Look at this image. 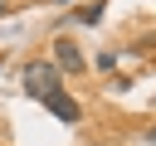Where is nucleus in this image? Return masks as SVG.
I'll return each instance as SVG.
<instances>
[{"label":"nucleus","instance_id":"f03ea898","mask_svg":"<svg viewBox=\"0 0 156 146\" xmlns=\"http://www.w3.org/2000/svg\"><path fill=\"white\" fill-rule=\"evenodd\" d=\"M54 68H58V73H83V49H78V39H68V34L54 39Z\"/></svg>","mask_w":156,"mask_h":146},{"label":"nucleus","instance_id":"39448f33","mask_svg":"<svg viewBox=\"0 0 156 146\" xmlns=\"http://www.w3.org/2000/svg\"><path fill=\"white\" fill-rule=\"evenodd\" d=\"M0 68H5V54H0Z\"/></svg>","mask_w":156,"mask_h":146},{"label":"nucleus","instance_id":"f257e3e1","mask_svg":"<svg viewBox=\"0 0 156 146\" xmlns=\"http://www.w3.org/2000/svg\"><path fill=\"white\" fill-rule=\"evenodd\" d=\"M63 73L54 68V58H39V63H24V73H20V83H24V92L29 97H54V92H63V83H58Z\"/></svg>","mask_w":156,"mask_h":146},{"label":"nucleus","instance_id":"20e7f679","mask_svg":"<svg viewBox=\"0 0 156 146\" xmlns=\"http://www.w3.org/2000/svg\"><path fill=\"white\" fill-rule=\"evenodd\" d=\"M98 68H102V73H112V68H117V54H112V49H107V54H98Z\"/></svg>","mask_w":156,"mask_h":146},{"label":"nucleus","instance_id":"7ed1b4c3","mask_svg":"<svg viewBox=\"0 0 156 146\" xmlns=\"http://www.w3.org/2000/svg\"><path fill=\"white\" fill-rule=\"evenodd\" d=\"M44 107H49L58 122H78V117H83V112H78V102H73L68 92H54V97H44Z\"/></svg>","mask_w":156,"mask_h":146}]
</instances>
